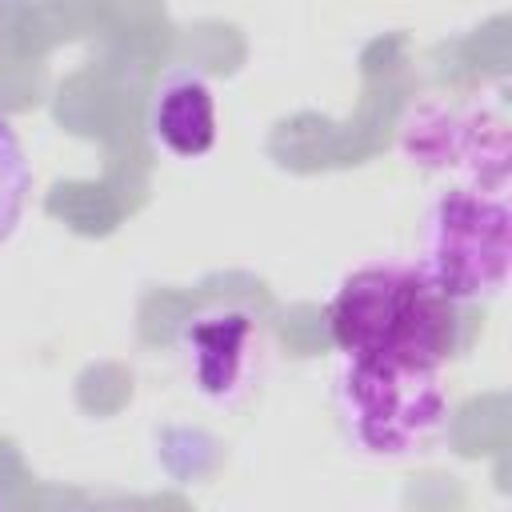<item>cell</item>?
Listing matches in <instances>:
<instances>
[{"mask_svg":"<svg viewBox=\"0 0 512 512\" xmlns=\"http://www.w3.org/2000/svg\"><path fill=\"white\" fill-rule=\"evenodd\" d=\"M340 360L440 372L460 348V308L416 260H368L352 268L324 304Z\"/></svg>","mask_w":512,"mask_h":512,"instance_id":"1","label":"cell"},{"mask_svg":"<svg viewBox=\"0 0 512 512\" xmlns=\"http://www.w3.org/2000/svg\"><path fill=\"white\" fill-rule=\"evenodd\" d=\"M416 264L456 308L496 296L512 264L508 196L476 188L440 192L424 212Z\"/></svg>","mask_w":512,"mask_h":512,"instance_id":"2","label":"cell"},{"mask_svg":"<svg viewBox=\"0 0 512 512\" xmlns=\"http://www.w3.org/2000/svg\"><path fill=\"white\" fill-rule=\"evenodd\" d=\"M336 412L348 440L368 456H412L428 448L448 420V392L440 372L376 368L340 360Z\"/></svg>","mask_w":512,"mask_h":512,"instance_id":"3","label":"cell"},{"mask_svg":"<svg viewBox=\"0 0 512 512\" xmlns=\"http://www.w3.org/2000/svg\"><path fill=\"white\" fill-rule=\"evenodd\" d=\"M400 152L416 168L456 180L452 188L508 196V176H512L508 116L492 100L424 96L400 120Z\"/></svg>","mask_w":512,"mask_h":512,"instance_id":"4","label":"cell"},{"mask_svg":"<svg viewBox=\"0 0 512 512\" xmlns=\"http://www.w3.org/2000/svg\"><path fill=\"white\" fill-rule=\"evenodd\" d=\"M176 348L196 392L212 400H236L260 364V324L244 308L212 304L184 320Z\"/></svg>","mask_w":512,"mask_h":512,"instance_id":"5","label":"cell"},{"mask_svg":"<svg viewBox=\"0 0 512 512\" xmlns=\"http://www.w3.org/2000/svg\"><path fill=\"white\" fill-rule=\"evenodd\" d=\"M148 132L164 152H172L180 160H196V156L212 152V144L220 136L212 84L196 68H172L152 92Z\"/></svg>","mask_w":512,"mask_h":512,"instance_id":"6","label":"cell"},{"mask_svg":"<svg viewBox=\"0 0 512 512\" xmlns=\"http://www.w3.org/2000/svg\"><path fill=\"white\" fill-rule=\"evenodd\" d=\"M28 192H32V168H28L24 144H20L16 128L0 116V248L20 228V216L28 208Z\"/></svg>","mask_w":512,"mask_h":512,"instance_id":"7","label":"cell"}]
</instances>
